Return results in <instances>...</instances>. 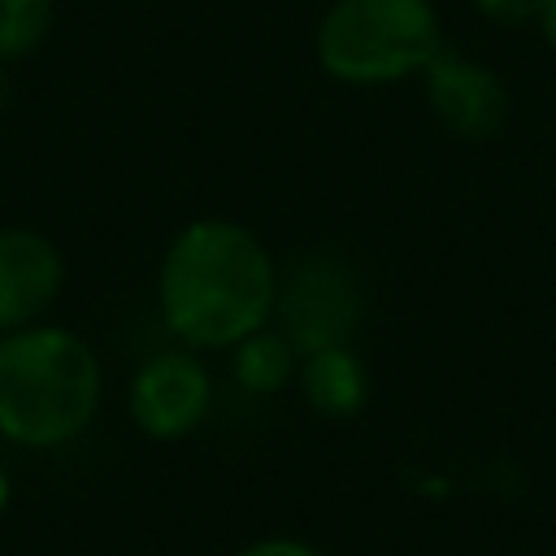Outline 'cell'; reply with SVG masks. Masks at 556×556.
Here are the masks:
<instances>
[{"label":"cell","mask_w":556,"mask_h":556,"mask_svg":"<svg viewBox=\"0 0 556 556\" xmlns=\"http://www.w3.org/2000/svg\"><path fill=\"white\" fill-rule=\"evenodd\" d=\"M278 265L230 217H200L174 235L156 269L165 330L191 352H222L274 321Z\"/></svg>","instance_id":"1"},{"label":"cell","mask_w":556,"mask_h":556,"mask_svg":"<svg viewBox=\"0 0 556 556\" xmlns=\"http://www.w3.org/2000/svg\"><path fill=\"white\" fill-rule=\"evenodd\" d=\"M104 374L91 343L65 326L0 334V439L17 447H65L100 408Z\"/></svg>","instance_id":"2"},{"label":"cell","mask_w":556,"mask_h":556,"mask_svg":"<svg viewBox=\"0 0 556 556\" xmlns=\"http://www.w3.org/2000/svg\"><path fill=\"white\" fill-rule=\"evenodd\" d=\"M317 65L348 87H387L421 74L443 48L430 0H334L313 35Z\"/></svg>","instance_id":"3"},{"label":"cell","mask_w":556,"mask_h":556,"mask_svg":"<svg viewBox=\"0 0 556 556\" xmlns=\"http://www.w3.org/2000/svg\"><path fill=\"white\" fill-rule=\"evenodd\" d=\"M361 317H365V291H361L356 269L343 256L308 252V256H295L291 269L278 274L274 321L300 356L317 348L352 343Z\"/></svg>","instance_id":"4"},{"label":"cell","mask_w":556,"mask_h":556,"mask_svg":"<svg viewBox=\"0 0 556 556\" xmlns=\"http://www.w3.org/2000/svg\"><path fill=\"white\" fill-rule=\"evenodd\" d=\"M130 421L148 434V439H187L213 404V378L208 365L182 348V352H156L152 361L139 365V374L130 378Z\"/></svg>","instance_id":"5"},{"label":"cell","mask_w":556,"mask_h":556,"mask_svg":"<svg viewBox=\"0 0 556 556\" xmlns=\"http://www.w3.org/2000/svg\"><path fill=\"white\" fill-rule=\"evenodd\" d=\"M421 83H426V104L443 130L460 139H495L504 130L513 96L491 65L469 61L443 43L434 61L421 70Z\"/></svg>","instance_id":"6"},{"label":"cell","mask_w":556,"mask_h":556,"mask_svg":"<svg viewBox=\"0 0 556 556\" xmlns=\"http://www.w3.org/2000/svg\"><path fill=\"white\" fill-rule=\"evenodd\" d=\"M65 261L30 226H0V334L35 326L61 295Z\"/></svg>","instance_id":"7"},{"label":"cell","mask_w":556,"mask_h":556,"mask_svg":"<svg viewBox=\"0 0 556 556\" xmlns=\"http://www.w3.org/2000/svg\"><path fill=\"white\" fill-rule=\"evenodd\" d=\"M295 382L321 417H356L369 404V369L352 343L304 352L295 365Z\"/></svg>","instance_id":"8"},{"label":"cell","mask_w":556,"mask_h":556,"mask_svg":"<svg viewBox=\"0 0 556 556\" xmlns=\"http://www.w3.org/2000/svg\"><path fill=\"white\" fill-rule=\"evenodd\" d=\"M295 365H300V352L291 348V339L278 326H261L230 348V374L252 395L282 391L295 378Z\"/></svg>","instance_id":"9"},{"label":"cell","mask_w":556,"mask_h":556,"mask_svg":"<svg viewBox=\"0 0 556 556\" xmlns=\"http://www.w3.org/2000/svg\"><path fill=\"white\" fill-rule=\"evenodd\" d=\"M52 0H0V65L30 56L52 30Z\"/></svg>","instance_id":"10"},{"label":"cell","mask_w":556,"mask_h":556,"mask_svg":"<svg viewBox=\"0 0 556 556\" xmlns=\"http://www.w3.org/2000/svg\"><path fill=\"white\" fill-rule=\"evenodd\" d=\"M539 4H543V0H473V9H478V13H482L491 26H504V30L534 26Z\"/></svg>","instance_id":"11"},{"label":"cell","mask_w":556,"mask_h":556,"mask_svg":"<svg viewBox=\"0 0 556 556\" xmlns=\"http://www.w3.org/2000/svg\"><path fill=\"white\" fill-rule=\"evenodd\" d=\"M235 556H326V552L304 539H256V543L239 547Z\"/></svg>","instance_id":"12"},{"label":"cell","mask_w":556,"mask_h":556,"mask_svg":"<svg viewBox=\"0 0 556 556\" xmlns=\"http://www.w3.org/2000/svg\"><path fill=\"white\" fill-rule=\"evenodd\" d=\"M534 26H539V35H543L547 52L556 56V0H543V4H539V17H534Z\"/></svg>","instance_id":"13"},{"label":"cell","mask_w":556,"mask_h":556,"mask_svg":"<svg viewBox=\"0 0 556 556\" xmlns=\"http://www.w3.org/2000/svg\"><path fill=\"white\" fill-rule=\"evenodd\" d=\"M9 495H13V486H9V473L0 469V513L9 508Z\"/></svg>","instance_id":"14"}]
</instances>
